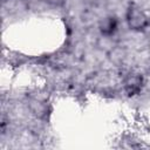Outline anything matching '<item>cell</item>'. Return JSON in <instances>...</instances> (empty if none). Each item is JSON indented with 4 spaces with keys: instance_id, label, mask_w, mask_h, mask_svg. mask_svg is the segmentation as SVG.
<instances>
[{
    "instance_id": "cell-1",
    "label": "cell",
    "mask_w": 150,
    "mask_h": 150,
    "mask_svg": "<svg viewBox=\"0 0 150 150\" xmlns=\"http://www.w3.org/2000/svg\"><path fill=\"white\" fill-rule=\"evenodd\" d=\"M128 21H129L130 27H132L135 29H142L148 23V19H146L145 14L143 12H141L138 8H132L129 11Z\"/></svg>"
}]
</instances>
